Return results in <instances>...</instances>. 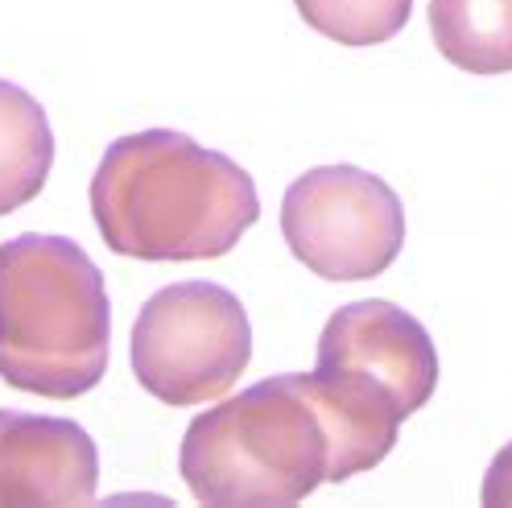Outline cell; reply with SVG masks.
<instances>
[{
	"label": "cell",
	"mask_w": 512,
	"mask_h": 508,
	"mask_svg": "<svg viewBox=\"0 0 512 508\" xmlns=\"http://www.w3.org/2000/svg\"><path fill=\"white\" fill-rule=\"evenodd\" d=\"M302 21L339 46H380L409 25L413 0H294Z\"/></svg>",
	"instance_id": "30bf717a"
},
{
	"label": "cell",
	"mask_w": 512,
	"mask_h": 508,
	"mask_svg": "<svg viewBox=\"0 0 512 508\" xmlns=\"http://www.w3.org/2000/svg\"><path fill=\"white\" fill-rule=\"evenodd\" d=\"M397 447L323 389L314 372L269 376L190 422L182 480L199 504H302L314 488L372 471Z\"/></svg>",
	"instance_id": "6da1fadb"
},
{
	"label": "cell",
	"mask_w": 512,
	"mask_h": 508,
	"mask_svg": "<svg viewBox=\"0 0 512 508\" xmlns=\"http://www.w3.org/2000/svg\"><path fill=\"white\" fill-rule=\"evenodd\" d=\"M252 360V323L232 290L178 281L157 290L133 323V372L162 405H207L236 389Z\"/></svg>",
	"instance_id": "5b68a950"
},
{
	"label": "cell",
	"mask_w": 512,
	"mask_h": 508,
	"mask_svg": "<svg viewBox=\"0 0 512 508\" xmlns=\"http://www.w3.org/2000/svg\"><path fill=\"white\" fill-rule=\"evenodd\" d=\"M54 166V133L42 104L0 79V215H13L42 195Z\"/></svg>",
	"instance_id": "ba28073f"
},
{
	"label": "cell",
	"mask_w": 512,
	"mask_h": 508,
	"mask_svg": "<svg viewBox=\"0 0 512 508\" xmlns=\"http://www.w3.org/2000/svg\"><path fill=\"white\" fill-rule=\"evenodd\" d=\"M91 215L116 257L215 261L261 219V199L232 157L149 129L108 145L91 178Z\"/></svg>",
	"instance_id": "7a4b0ae2"
},
{
	"label": "cell",
	"mask_w": 512,
	"mask_h": 508,
	"mask_svg": "<svg viewBox=\"0 0 512 508\" xmlns=\"http://www.w3.org/2000/svg\"><path fill=\"white\" fill-rule=\"evenodd\" d=\"M281 232L310 273L368 281L401 257L405 207L389 182L360 166H318L285 190Z\"/></svg>",
	"instance_id": "8992f818"
},
{
	"label": "cell",
	"mask_w": 512,
	"mask_h": 508,
	"mask_svg": "<svg viewBox=\"0 0 512 508\" xmlns=\"http://www.w3.org/2000/svg\"><path fill=\"white\" fill-rule=\"evenodd\" d=\"M430 34L467 75L512 71V0H430Z\"/></svg>",
	"instance_id": "9c48e42d"
},
{
	"label": "cell",
	"mask_w": 512,
	"mask_h": 508,
	"mask_svg": "<svg viewBox=\"0 0 512 508\" xmlns=\"http://www.w3.org/2000/svg\"><path fill=\"white\" fill-rule=\"evenodd\" d=\"M112 306L104 273L67 236L25 232L0 244V380L75 401L108 372Z\"/></svg>",
	"instance_id": "3957f363"
},
{
	"label": "cell",
	"mask_w": 512,
	"mask_h": 508,
	"mask_svg": "<svg viewBox=\"0 0 512 508\" xmlns=\"http://www.w3.org/2000/svg\"><path fill=\"white\" fill-rule=\"evenodd\" d=\"M314 376L351 418L397 442V426L438 389V352L409 310L364 298L327 319Z\"/></svg>",
	"instance_id": "277c9868"
},
{
	"label": "cell",
	"mask_w": 512,
	"mask_h": 508,
	"mask_svg": "<svg viewBox=\"0 0 512 508\" xmlns=\"http://www.w3.org/2000/svg\"><path fill=\"white\" fill-rule=\"evenodd\" d=\"M100 451L79 422L0 409V504H91Z\"/></svg>",
	"instance_id": "52a82bcc"
},
{
	"label": "cell",
	"mask_w": 512,
	"mask_h": 508,
	"mask_svg": "<svg viewBox=\"0 0 512 508\" xmlns=\"http://www.w3.org/2000/svg\"><path fill=\"white\" fill-rule=\"evenodd\" d=\"M479 496H484V504H512V442L496 451Z\"/></svg>",
	"instance_id": "8fae6325"
}]
</instances>
